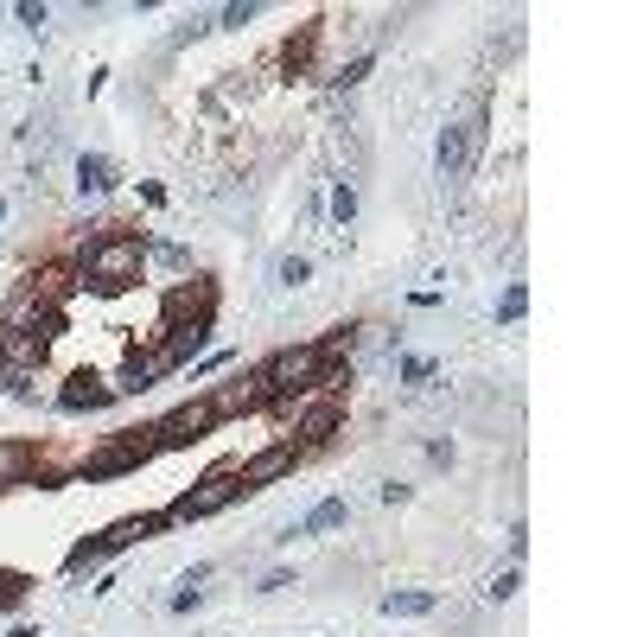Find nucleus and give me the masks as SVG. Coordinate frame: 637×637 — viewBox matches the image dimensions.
<instances>
[{"mask_svg":"<svg viewBox=\"0 0 637 637\" xmlns=\"http://www.w3.org/2000/svg\"><path fill=\"white\" fill-rule=\"evenodd\" d=\"M472 153H478V109L466 115V122H453L440 134V153H434V166H440V185H459L472 172Z\"/></svg>","mask_w":637,"mask_h":637,"instance_id":"nucleus-1","label":"nucleus"},{"mask_svg":"<svg viewBox=\"0 0 637 637\" xmlns=\"http://www.w3.org/2000/svg\"><path fill=\"white\" fill-rule=\"evenodd\" d=\"M0 364H7V370H39L45 364V332L7 325V338H0Z\"/></svg>","mask_w":637,"mask_h":637,"instance_id":"nucleus-2","label":"nucleus"},{"mask_svg":"<svg viewBox=\"0 0 637 637\" xmlns=\"http://www.w3.org/2000/svg\"><path fill=\"white\" fill-rule=\"evenodd\" d=\"M141 268V243H102L96 255H90V274L96 281H122V274H134Z\"/></svg>","mask_w":637,"mask_h":637,"instance_id":"nucleus-3","label":"nucleus"},{"mask_svg":"<svg viewBox=\"0 0 637 637\" xmlns=\"http://www.w3.org/2000/svg\"><path fill=\"white\" fill-rule=\"evenodd\" d=\"M319 364L325 357L319 351H287V357H274V370H268V383L274 389H300L306 376H319Z\"/></svg>","mask_w":637,"mask_h":637,"instance_id":"nucleus-4","label":"nucleus"},{"mask_svg":"<svg viewBox=\"0 0 637 637\" xmlns=\"http://www.w3.org/2000/svg\"><path fill=\"white\" fill-rule=\"evenodd\" d=\"M236 491H243V485H236V478H211V485H204V491H192V497H179V516H211V510H223V504H230V497Z\"/></svg>","mask_w":637,"mask_h":637,"instance_id":"nucleus-5","label":"nucleus"},{"mask_svg":"<svg viewBox=\"0 0 637 637\" xmlns=\"http://www.w3.org/2000/svg\"><path fill=\"white\" fill-rule=\"evenodd\" d=\"M77 192H83V198L115 192V166L102 160V153H83V160H77Z\"/></svg>","mask_w":637,"mask_h":637,"instance_id":"nucleus-6","label":"nucleus"},{"mask_svg":"<svg viewBox=\"0 0 637 637\" xmlns=\"http://www.w3.org/2000/svg\"><path fill=\"white\" fill-rule=\"evenodd\" d=\"M344 523H351V504H344V497H325V504L306 510L300 536H325V529H344Z\"/></svg>","mask_w":637,"mask_h":637,"instance_id":"nucleus-7","label":"nucleus"},{"mask_svg":"<svg viewBox=\"0 0 637 637\" xmlns=\"http://www.w3.org/2000/svg\"><path fill=\"white\" fill-rule=\"evenodd\" d=\"M211 421H217V408H211V402H198V408H179V415H172L160 434H166V440H192L198 427H211Z\"/></svg>","mask_w":637,"mask_h":637,"instance_id":"nucleus-8","label":"nucleus"},{"mask_svg":"<svg viewBox=\"0 0 637 637\" xmlns=\"http://www.w3.org/2000/svg\"><path fill=\"white\" fill-rule=\"evenodd\" d=\"M294 459H300L294 446H274V453H262L255 466H243V491H249V485H262V478H274V472H287Z\"/></svg>","mask_w":637,"mask_h":637,"instance_id":"nucleus-9","label":"nucleus"},{"mask_svg":"<svg viewBox=\"0 0 637 637\" xmlns=\"http://www.w3.org/2000/svg\"><path fill=\"white\" fill-rule=\"evenodd\" d=\"M383 612L389 618H421V612H434V593H389Z\"/></svg>","mask_w":637,"mask_h":637,"instance_id":"nucleus-10","label":"nucleus"},{"mask_svg":"<svg viewBox=\"0 0 637 637\" xmlns=\"http://www.w3.org/2000/svg\"><path fill=\"white\" fill-rule=\"evenodd\" d=\"M204 580H211V567H192V574L179 580V593H172V612H192L204 599Z\"/></svg>","mask_w":637,"mask_h":637,"instance_id":"nucleus-11","label":"nucleus"},{"mask_svg":"<svg viewBox=\"0 0 637 637\" xmlns=\"http://www.w3.org/2000/svg\"><path fill=\"white\" fill-rule=\"evenodd\" d=\"M351 217H357V185L338 179L332 185V223H338V230H351Z\"/></svg>","mask_w":637,"mask_h":637,"instance_id":"nucleus-12","label":"nucleus"},{"mask_svg":"<svg viewBox=\"0 0 637 637\" xmlns=\"http://www.w3.org/2000/svg\"><path fill=\"white\" fill-rule=\"evenodd\" d=\"M274 281H281V287H306V281H313V262H306V255H281V262H274Z\"/></svg>","mask_w":637,"mask_h":637,"instance_id":"nucleus-13","label":"nucleus"},{"mask_svg":"<svg viewBox=\"0 0 637 637\" xmlns=\"http://www.w3.org/2000/svg\"><path fill=\"white\" fill-rule=\"evenodd\" d=\"M497 313H504V319H523V313H529V287H523V281H516V287H504Z\"/></svg>","mask_w":637,"mask_h":637,"instance_id":"nucleus-14","label":"nucleus"},{"mask_svg":"<svg viewBox=\"0 0 637 637\" xmlns=\"http://www.w3.org/2000/svg\"><path fill=\"white\" fill-rule=\"evenodd\" d=\"M153 262H160V268H172V274H179V268H192V255H185V249H172V243H153Z\"/></svg>","mask_w":637,"mask_h":637,"instance_id":"nucleus-15","label":"nucleus"},{"mask_svg":"<svg viewBox=\"0 0 637 637\" xmlns=\"http://www.w3.org/2000/svg\"><path fill=\"white\" fill-rule=\"evenodd\" d=\"M516 593V567H504V574H491V587H485V599H510Z\"/></svg>","mask_w":637,"mask_h":637,"instance_id":"nucleus-16","label":"nucleus"},{"mask_svg":"<svg viewBox=\"0 0 637 637\" xmlns=\"http://www.w3.org/2000/svg\"><path fill=\"white\" fill-rule=\"evenodd\" d=\"M13 13H20V26H26V32H45V20H51L45 7H13Z\"/></svg>","mask_w":637,"mask_h":637,"instance_id":"nucleus-17","label":"nucleus"},{"mask_svg":"<svg viewBox=\"0 0 637 637\" xmlns=\"http://www.w3.org/2000/svg\"><path fill=\"white\" fill-rule=\"evenodd\" d=\"M217 20H223V26H249V20H255V7H223Z\"/></svg>","mask_w":637,"mask_h":637,"instance_id":"nucleus-18","label":"nucleus"},{"mask_svg":"<svg viewBox=\"0 0 637 637\" xmlns=\"http://www.w3.org/2000/svg\"><path fill=\"white\" fill-rule=\"evenodd\" d=\"M20 472V453H0V478H13Z\"/></svg>","mask_w":637,"mask_h":637,"instance_id":"nucleus-19","label":"nucleus"},{"mask_svg":"<svg viewBox=\"0 0 637 637\" xmlns=\"http://www.w3.org/2000/svg\"><path fill=\"white\" fill-rule=\"evenodd\" d=\"M0 217H7V204H0Z\"/></svg>","mask_w":637,"mask_h":637,"instance_id":"nucleus-20","label":"nucleus"}]
</instances>
